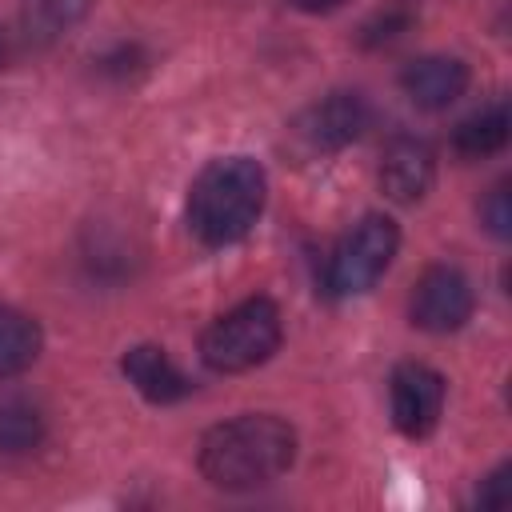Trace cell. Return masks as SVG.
Listing matches in <instances>:
<instances>
[{
  "label": "cell",
  "instance_id": "cell-15",
  "mask_svg": "<svg viewBox=\"0 0 512 512\" xmlns=\"http://www.w3.org/2000/svg\"><path fill=\"white\" fill-rule=\"evenodd\" d=\"M480 216H484V224L492 228V236H508L512 232V208H508V184H496L492 192H488V200L480 204Z\"/></svg>",
  "mask_w": 512,
  "mask_h": 512
},
{
  "label": "cell",
  "instance_id": "cell-8",
  "mask_svg": "<svg viewBox=\"0 0 512 512\" xmlns=\"http://www.w3.org/2000/svg\"><path fill=\"white\" fill-rule=\"evenodd\" d=\"M436 176V156L420 136H396L380 160V188L396 204H416Z\"/></svg>",
  "mask_w": 512,
  "mask_h": 512
},
{
  "label": "cell",
  "instance_id": "cell-9",
  "mask_svg": "<svg viewBox=\"0 0 512 512\" xmlns=\"http://www.w3.org/2000/svg\"><path fill=\"white\" fill-rule=\"evenodd\" d=\"M400 88L416 108H448L468 88V64L456 56H420L400 72Z\"/></svg>",
  "mask_w": 512,
  "mask_h": 512
},
{
  "label": "cell",
  "instance_id": "cell-18",
  "mask_svg": "<svg viewBox=\"0 0 512 512\" xmlns=\"http://www.w3.org/2000/svg\"><path fill=\"white\" fill-rule=\"evenodd\" d=\"M8 60V40H4V32H0V64Z\"/></svg>",
  "mask_w": 512,
  "mask_h": 512
},
{
  "label": "cell",
  "instance_id": "cell-1",
  "mask_svg": "<svg viewBox=\"0 0 512 512\" xmlns=\"http://www.w3.org/2000/svg\"><path fill=\"white\" fill-rule=\"evenodd\" d=\"M296 460V432L268 412H248L216 424L200 440V472L224 492H252L284 476Z\"/></svg>",
  "mask_w": 512,
  "mask_h": 512
},
{
  "label": "cell",
  "instance_id": "cell-13",
  "mask_svg": "<svg viewBox=\"0 0 512 512\" xmlns=\"http://www.w3.org/2000/svg\"><path fill=\"white\" fill-rule=\"evenodd\" d=\"M40 324L16 308H0V380L4 376H20L24 368H32V360L40 356Z\"/></svg>",
  "mask_w": 512,
  "mask_h": 512
},
{
  "label": "cell",
  "instance_id": "cell-12",
  "mask_svg": "<svg viewBox=\"0 0 512 512\" xmlns=\"http://www.w3.org/2000/svg\"><path fill=\"white\" fill-rule=\"evenodd\" d=\"M504 144H508V104H504V100H496V104L472 112V116L460 120L456 132H452V148H456L460 156H468V160L492 156V152H500Z\"/></svg>",
  "mask_w": 512,
  "mask_h": 512
},
{
  "label": "cell",
  "instance_id": "cell-6",
  "mask_svg": "<svg viewBox=\"0 0 512 512\" xmlns=\"http://www.w3.org/2000/svg\"><path fill=\"white\" fill-rule=\"evenodd\" d=\"M392 424L404 436H428L444 412V376L428 364H400L392 372Z\"/></svg>",
  "mask_w": 512,
  "mask_h": 512
},
{
  "label": "cell",
  "instance_id": "cell-14",
  "mask_svg": "<svg viewBox=\"0 0 512 512\" xmlns=\"http://www.w3.org/2000/svg\"><path fill=\"white\" fill-rule=\"evenodd\" d=\"M44 440V416L24 400H0V452L20 456Z\"/></svg>",
  "mask_w": 512,
  "mask_h": 512
},
{
  "label": "cell",
  "instance_id": "cell-7",
  "mask_svg": "<svg viewBox=\"0 0 512 512\" xmlns=\"http://www.w3.org/2000/svg\"><path fill=\"white\" fill-rule=\"evenodd\" d=\"M368 120H372V112L360 92H328L324 100H316L312 108L300 112L296 136L312 152H336V148L352 144L368 128Z\"/></svg>",
  "mask_w": 512,
  "mask_h": 512
},
{
  "label": "cell",
  "instance_id": "cell-17",
  "mask_svg": "<svg viewBox=\"0 0 512 512\" xmlns=\"http://www.w3.org/2000/svg\"><path fill=\"white\" fill-rule=\"evenodd\" d=\"M300 12H332V8H340L344 0H292Z\"/></svg>",
  "mask_w": 512,
  "mask_h": 512
},
{
  "label": "cell",
  "instance_id": "cell-4",
  "mask_svg": "<svg viewBox=\"0 0 512 512\" xmlns=\"http://www.w3.org/2000/svg\"><path fill=\"white\" fill-rule=\"evenodd\" d=\"M396 248H400V232L388 216H380V212L360 216L328 256V292L332 296L368 292L388 272Z\"/></svg>",
  "mask_w": 512,
  "mask_h": 512
},
{
  "label": "cell",
  "instance_id": "cell-3",
  "mask_svg": "<svg viewBox=\"0 0 512 512\" xmlns=\"http://www.w3.org/2000/svg\"><path fill=\"white\" fill-rule=\"evenodd\" d=\"M280 348V308L264 296L216 316L200 336V356L212 372H248Z\"/></svg>",
  "mask_w": 512,
  "mask_h": 512
},
{
  "label": "cell",
  "instance_id": "cell-10",
  "mask_svg": "<svg viewBox=\"0 0 512 512\" xmlns=\"http://www.w3.org/2000/svg\"><path fill=\"white\" fill-rule=\"evenodd\" d=\"M120 368H124L128 384H132L144 400H152V404L184 400L188 388H192L188 376H184V372L168 360V352L156 348V344H136V348H128L124 360H120Z\"/></svg>",
  "mask_w": 512,
  "mask_h": 512
},
{
  "label": "cell",
  "instance_id": "cell-5",
  "mask_svg": "<svg viewBox=\"0 0 512 512\" xmlns=\"http://www.w3.org/2000/svg\"><path fill=\"white\" fill-rule=\"evenodd\" d=\"M412 324L424 332H456L472 316V284L460 268L436 264L412 288Z\"/></svg>",
  "mask_w": 512,
  "mask_h": 512
},
{
  "label": "cell",
  "instance_id": "cell-16",
  "mask_svg": "<svg viewBox=\"0 0 512 512\" xmlns=\"http://www.w3.org/2000/svg\"><path fill=\"white\" fill-rule=\"evenodd\" d=\"M512 468L504 464V468H496L492 476H488V484L476 492V504H484V508H504L508 504V496H512Z\"/></svg>",
  "mask_w": 512,
  "mask_h": 512
},
{
  "label": "cell",
  "instance_id": "cell-11",
  "mask_svg": "<svg viewBox=\"0 0 512 512\" xmlns=\"http://www.w3.org/2000/svg\"><path fill=\"white\" fill-rule=\"evenodd\" d=\"M92 0H24L20 4V32L32 44H52L72 32L88 16Z\"/></svg>",
  "mask_w": 512,
  "mask_h": 512
},
{
  "label": "cell",
  "instance_id": "cell-2",
  "mask_svg": "<svg viewBox=\"0 0 512 512\" xmlns=\"http://www.w3.org/2000/svg\"><path fill=\"white\" fill-rule=\"evenodd\" d=\"M264 192L268 180L252 156H220L188 188V228L212 248L236 244L260 220Z\"/></svg>",
  "mask_w": 512,
  "mask_h": 512
}]
</instances>
